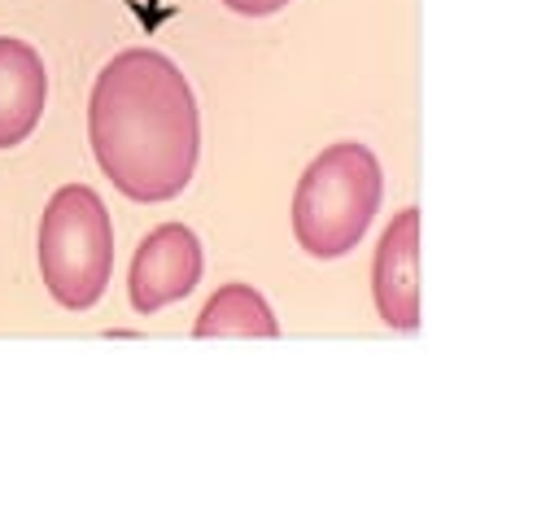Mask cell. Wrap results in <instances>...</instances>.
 <instances>
[{
    "instance_id": "5b68a950",
    "label": "cell",
    "mask_w": 559,
    "mask_h": 524,
    "mask_svg": "<svg viewBox=\"0 0 559 524\" xmlns=\"http://www.w3.org/2000/svg\"><path fill=\"white\" fill-rule=\"evenodd\" d=\"M371 301L393 332L419 327V210L415 205L397 210L376 245Z\"/></svg>"
},
{
    "instance_id": "52a82bcc",
    "label": "cell",
    "mask_w": 559,
    "mask_h": 524,
    "mask_svg": "<svg viewBox=\"0 0 559 524\" xmlns=\"http://www.w3.org/2000/svg\"><path fill=\"white\" fill-rule=\"evenodd\" d=\"M192 336H201V341H210V336H262V341H271V336H280V323H275V314L258 288L223 284L201 306Z\"/></svg>"
},
{
    "instance_id": "7a4b0ae2",
    "label": "cell",
    "mask_w": 559,
    "mask_h": 524,
    "mask_svg": "<svg viewBox=\"0 0 559 524\" xmlns=\"http://www.w3.org/2000/svg\"><path fill=\"white\" fill-rule=\"evenodd\" d=\"M380 196H384V175L376 153L354 140L328 144L293 188L297 245L319 262L345 258L367 236Z\"/></svg>"
},
{
    "instance_id": "6da1fadb",
    "label": "cell",
    "mask_w": 559,
    "mask_h": 524,
    "mask_svg": "<svg viewBox=\"0 0 559 524\" xmlns=\"http://www.w3.org/2000/svg\"><path fill=\"white\" fill-rule=\"evenodd\" d=\"M87 140L105 179L131 201H170L201 157V114L188 79L157 48H122L87 96Z\"/></svg>"
},
{
    "instance_id": "277c9868",
    "label": "cell",
    "mask_w": 559,
    "mask_h": 524,
    "mask_svg": "<svg viewBox=\"0 0 559 524\" xmlns=\"http://www.w3.org/2000/svg\"><path fill=\"white\" fill-rule=\"evenodd\" d=\"M205 271V253H201V240L192 227L183 223H162L153 227L135 258H131V271H127V297H131V310L135 314H153L179 297H188L197 288Z\"/></svg>"
},
{
    "instance_id": "3957f363",
    "label": "cell",
    "mask_w": 559,
    "mask_h": 524,
    "mask_svg": "<svg viewBox=\"0 0 559 524\" xmlns=\"http://www.w3.org/2000/svg\"><path fill=\"white\" fill-rule=\"evenodd\" d=\"M39 279L61 310H92L114 271V227L109 210L87 183H66L48 196L39 214Z\"/></svg>"
},
{
    "instance_id": "8992f818",
    "label": "cell",
    "mask_w": 559,
    "mask_h": 524,
    "mask_svg": "<svg viewBox=\"0 0 559 524\" xmlns=\"http://www.w3.org/2000/svg\"><path fill=\"white\" fill-rule=\"evenodd\" d=\"M48 74L39 52L26 39L0 35V148L22 144L44 114Z\"/></svg>"
},
{
    "instance_id": "ba28073f",
    "label": "cell",
    "mask_w": 559,
    "mask_h": 524,
    "mask_svg": "<svg viewBox=\"0 0 559 524\" xmlns=\"http://www.w3.org/2000/svg\"><path fill=\"white\" fill-rule=\"evenodd\" d=\"M231 13H240V17H271V13H280L288 0H223Z\"/></svg>"
}]
</instances>
